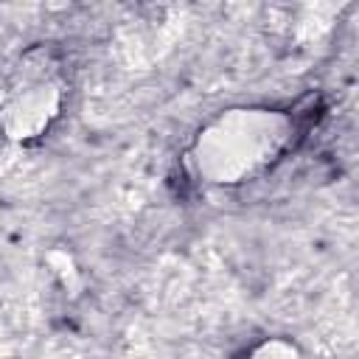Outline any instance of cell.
<instances>
[{
    "instance_id": "obj_1",
    "label": "cell",
    "mask_w": 359,
    "mask_h": 359,
    "mask_svg": "<svg viewBox=\"0 0 359 359\" xmlns=\"http://www.w3.org/2000/svg\"><path fill=\"white\" fill-rule=\"evenodd\" d=\"M297 109L266 104L230 107L213 115L188 146L194 177L213 188H236L272 171L300 140Z\"/></svg>"
},
{
    "instance_id": "obj_2",
    "label": "cell",
    "mask_w": 359,
    "mask_h": 359,
    "mask_svg": "<svg viewBox=\"0 0 359 359\" xmlns=\"http://www.w3.org/2000/svg\"><path fill=\"white\" fill-rule=\"evenodd\" d=\"M65 98L67 81L59 53L50 45H31L0 87V132L14 143H36L59 121Z\"/></svg>"
},
{
    "instance_id": "obj_3",
    "label": "cell",
    "mask_w": 359,
    "mask_h": 359,
    "mask_svg": "<svg viewBox=\"0 0 359 359\" xmlns=\"http://www.w3.org/2000/svg\"><path fill=\"white\" fill-rule=\"evenodd\" d=\"M238 359H303V353L289 337H264L250 345Z\"/></svg>"
}]
</instances>
